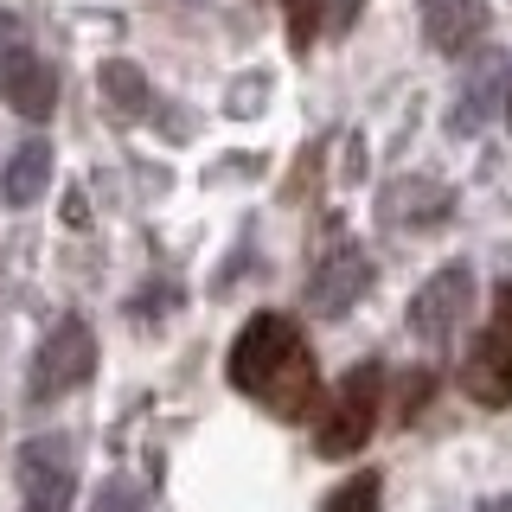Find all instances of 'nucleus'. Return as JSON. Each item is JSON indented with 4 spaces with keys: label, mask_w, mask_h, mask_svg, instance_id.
Masks as SVG:
<instances>
[{
    "label": "nucleus",
    "mask_w": 512,
    "mask_h": 512,
    "mask_svg": "<svg viewBox=\"0 0 512 512\" xmlns=\"http://www.w3.org/2000/svg\"><path fill=\"white\" fill-rule=\"evenodd\" d=\"M231 384L244 397H256L269 416L282 423H301L314 404H320V372L308 359V340L288 314H250L231 340Z\"/></svg>",
    "instance_id": "1"
},
{
    "label": "nucleus",
    "mask_w": 512,
    "mask_h": 512,
    "mask_svg": "<svg viewBox=\"0 0 512 512\" xmlns=\"http://www.w3.org/2000/svg\"><path fill=\"white\" fill-rule=\"evenodd\" d=\"M378 410H384V365H352V372L333 384L327 410H320V429H314V455L320 461H346L372 442L378 429Z\"/></svg>",
    "instance_id": "2"
},
{
    "label": "nucleus",
    "mask_w": 512,
    "mask_h": 512,
    "mask_svg": "<svg viewBox=\"0 0 512 512\" xmlns=\"http://www.w3.org/2000/svg\"><path fill=\"white\" fill-rule=\"evenodd\" d=\"M96 372V333L84 327V320H58L52 333H45V346L32 352V372H26V397L32 404H52V397L77 391Z\"/></svg>",
    "instance_id": "3"
},
{
    "label": "nucleus",
    "mask_w": 512,
    "mask_h": 512,
    "mask_svg": "<svg viewBox=\"0 0 512 512\" xmlns=\"http://www.w3.org/2000/svg\"><path fill=\"white\" fill-rule=\"evenodd\" d=\"M372 256H365L352 237H333L327 250H320V263L308 269V314L314 320H340L346 308H359L365 288H372Z\"/></svg>",
    "instance_id": "4"
},
{
    "label": "nucleus",
    "mask_w": 512,
    "mask_h": 512,
    "mask_svg": "<svg viewBox=\"0 0 512 512\" xmlns=\"http://www.w3.org/2000/svg\"><path fill=\"white\" fill-rule=\"evenodd\" d=\"M20 487H26V506L20 512H71L77 442L71 436H32L20 448Z\"/></svg>",
    "instance_id": "5"
},
{
    "label": "nucleus",
    "mask_w": 512,
    "mask_h": 512,
    "mask_svg": "<svg viewBox=\"0 0 512 512\" xmlns=\"http://www.w3.org/2000/svg\"><path fill=\"white\" fill-rule=\"evenodd\" d=\"M468 301H474L468 263H442L436 276L410 295V333L416 340H448V333L461 327V314H468Z\"/></svg>",
    "instance_id": "6"
},
{
    "label": "nucleus",
    "mask_w": 512,
    "mask_h": 512,
    "mask_svg": "<svg viewBox=\"0 0 512 512\" xmlns=\"http://www.w3.org/2000/svg\"><path fill=\"white\" fill-rule=\"evenodd\" d=\"M461 391H468L480 410L512 404V340L500 327H480L474 340L461 346Z\"/></svg>",
    "instance_id": "7"
},
{
    "label": "nucleus",
    "mask_w": 512,
    "mask_h": 512,
    "mask_svg": "<svg viewBox=\"0 0 512 512\" xmlns=\"http://www.w3.org/2000/svg\"><path fill=\"white\" fill-rule=\"evenodd\" d=\"M0 103L26 122H52V109H58L52 64L39 52H26V45H7V52H0Z\"/></svg>",
    "instance_id": "8"
},
{
    "label": "nucleus",
    "mask_w": 512,
    "mask_h": 512,
    "mask_svg": "<svg viewBox=\"0 0 512 512\" xmlns=\"http://www.w3.org/2000/svg\"><path fill=\"white\" fill-rule=\"evenodd\" d=\"M423 32L436 52H468V45L487 32V0H423Z\"/></svg>",
    "instance_id": "9"
},
{
    "label": "nucleus",
    "mask_w": 512,
    "mask_h": 512,
    "mask_svg": "<svg viewBox=\"0 0 512 512\" xmlns=\"http://www.w3.org/2000/svg\"><path fill=\"white\" fill-rule=\"evenodd\" d=\"M512 77V64H506V52H487L468 71V90L455 96V109H448V128H455V135H474L480 122L493 116V103H500V84Z\"/></svg>",
    "instance_id": "10"
},
{
    "label": "nucleus",
    "mask_w": 512,
    "mask_h": 512,
    "mask_svg": "<svg viewBox=\"0 0 512 512\" xmlns=\"http://www.w3.org/2000/svg\"><path fill=\"white\" fill-rule=\"evenodd\" d=\"M384 218L391 224H436V218H448V186H436V180H397L391 192H384Z\"/></svg>",
    "instance_id": "11"
},
{
    "label": "nucleus",
    "mask_w": 512,
    "mask_h": 512,
    "mask_svg": "<svg viewBox=\"0 0 512 512\" xmlns=\"http://www.w3.org/2000/svg\"><path fill=\"white\" fill-rule=\"evenodd\" d=\"M7 205H32L45 199V186H52V141H26L20 154L7 160Z\"/></svg>",
    "instance_id": "12"
},
{
    "label": "nucleus",
    "mask_w": 512,
    "mask_h": 512,
    "mask_svg": "<svg viewBox=\"0 0 512 512\" xmlns=\"http://www.w3.org/2000/svg\"><path fill=\"white\" fill-rule=\"evenodd\" d=\"M96 84H103V96L122 109V116H148V109H154V90H148V77H141L128 58H109Z\"/></svg>",
    "instance_id": "13"
},
{
    "label": "nucleus",
    "mask_w": 512,
    "mask_h": 512,
    "mask_svg": "<svg viewBox=\"0 0 512 512\" xmlns=\"http://www.w3.org/2000/svg\"><path fill=\"white\" fill-rule=\"evenodd\" d=\"M378 493H384L378 474H352V480H340V487L320 500V512H378Z\"/></svg>",
    "instance_id": "14"
},
{
    "label": "nucleus",
    "mask_w": 512,
    "mask_h": 512,
    "mask_svg": "<svg viewBox=\"0 0 512 512\" xmlns=\"http://www.w3.org/2000/svg\"><path fill=\"white\" fill-rule=\"evenodd\" d=\"M154 500H148V487L141 480H128V474H116L103 493H96V512H148Z\"/></svg>",
    "instance_id": "15"
},
{
    "label": "nucleus",
    "mask_w": 512,
    "mask_h": 512,
    "mask_svg": "<svg viewBox=\"0 0 512 512\" xmlns=\"http://www.w3.org/2000/svg\"><path fill=\"white\" fill-rule=\"evenodd\" d=\"M282 7H288V45H295V52H308L314 32H320V20H314L320 0H282Z\"/></svg>",
    "instance_id": "16"
},
{
    "label": "nucleus",
    "mask_w": 512,
    "mask_h": 512,
    "mask_svg": "<svg viewBox=\"0 0 512 512\" xmlns=\"http://www.w3.org/2000/svg\"><path fill=\"white\" fill-rule=\"evenodd\" d=\"M429 384H436V372H410V378H404V397H397V410H404V423H410V416L429 404Z\"/></svg>",
    "instance_id": "17"
},
{
    "label": "nucleus",
    "mask_w": 512,
    "mask_h": 512,
    "mask_svg": "<svg viewBox=\"0 0 512 512\" xmlns=\"http://www.w3.org/2000/svg\"><path fill=\"white\" fill-rule=\"evenodd\" d=\"M359 7H365V0H320V13H327V32H352Z\"/></svg>",
    "instance_id": "18"
},
{
    "label": "nucleus",
    "mask_w": 512,
    "mask_h": 512,
    "mask_svg": "<svg viewBox=\"0 0 512 512\" xmlns=\"http://www.w3.org/2000/svg\"><path fill=\"white\" fill-rule=\"evenodd\" d=\"M493 320H500V333L512 340V282H500V295H493Z\"/></svg>",
    "instance_id": "19"
},
{
    "label": "nucleus",
    "mask_w": 512,
    "mask_h": 512,
    "mask_svg": "<svg viewBox=\"0 0 512 512\" xmlns=\"http://www.w3.org/2000/svg\"><path fill=\"white\" fill-rule=\"evenodd\" d=\"M480 512H512V500H493V506H480Z\"/></svg>",
    "instance_id": "20"
},
{
    "label": "nucleus",
    "mask_w": 512,
    "mask_h": 512,
    "mask_svg": "<svg viewBox=\"0 0 512 512\" xmlns=\"http://www.w3.org/2000/svg\"><path fill=\"white\" fill-rule=\"evenodd\" d=\"M506 122H512V90H506Z\"/></svg>",
    "instance_id": "21"
}]
</instances>
